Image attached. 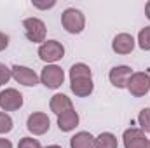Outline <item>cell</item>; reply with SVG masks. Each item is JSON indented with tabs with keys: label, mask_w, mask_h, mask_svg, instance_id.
I'll return each mask as SVG.
<instances>
[{
	"label": "cell",
	"mask_w": 150,
	"mask_h": 148,
	"mask_svg": "<svg viewBox=\"0 0 150 148\" xmlns=\"http://www.w3.org/2000/svg\"><path fill=\"white\" fill-rule=\"evenodd\" d=\"M61 23H63V28L68 32V33H80L86 26V18L84 14L79 11V9H65L63 14H61Z\"/></svg>",
	"instance_id": "obj_1"
},
{
	"label": "cell",
	"mask_w": 150,
	"mask_h": 148,
	"mask_svg": "<svg viewBox=\"0 0 150 148\" xmlns=\"http://www.w3.org/2000/svg\"><path fill=\"white\" fill-rule=\"evenodd\" d=\"M65 56V47L58 40H45L38 47V58L45 63H56Z\"/></svg>",
	"instance_id": "obj_2"
},
{
	"label": "cell",
	"mask_w": 150,
	"mask_h": 148,
	"mask_svg": "<svg viewBox=\"0 0 150 148\" xmlns=\"http://www.w3.org/2000/svg\"><path fill=\"white\" fill-rule=\"evenodd\" d=\"M23 28H25V33L26 38L33 44H44L45 42V25L42 19L38 18H26L23 21Z\"/></svg>",
	"instance_id": "obj_3"
},
{
	"label": "cell",
	"mask_w": 150,
	"mask_h": 148,
	"mask_svg": "<svg viewBox=\"0 0 150 148\" xmlns=\"http://www.w3.org/2000/svg\"><path fill=\"white\" fill-rule=\"evenodd\" d=\"M127 91L134 96V98H142L145 94H149L150 91V75L145 72H136L131 75L129 82H127Z\"/></svg>",
	"instance_id": "obj_4"
},
{
	"label": "cell",
	"mask_w": 150,
	"mask_h": 148,
	"mask_svg": "<svg viewBox=\"0 0 150 148\" xmlns=\"http://www.w3.org/2000/svg\"><path fill=\"white\" fill-rule=\"evenodd\" d=\"M124 147L126 148H150V140L145 136V132L138 127H129L122 134Z\"/></svg>",
	"instance_id": "obj_5"
},
{
	"label": "cell",
	"mask_w": 150,
	"mask_h": 148,
	"mask_svg": "<svg viewBox=\"0 0 150 148\" xmlns=\"http://www.w3.org/2000/svg\"><path fill=\"white\" fill-rule=\"evenodd\" d=\"M40 80H42V84H44L45 87H49V89H58V87L63 84V80H65V72H63L59 66H56V65H47V66L42 70Z\"/></svg>",
	"instance_id": "obj_6"
},
{
	"label": "cell",
	"mask_w": 150,
	"mask_h": 148,
	"mask_svg": "<svg viewBox=\"0 0 150 148\" xmlns=\"http://www.w3.org/2000/svg\"><path fill=\"white\" fill-rule=\"evenodd\" d=\"M23 106V96L16 89H5L0 92V108L4 111H14Z\"/></svg>",
	"instance_id": "obj_7"
},
{
	"label": "cell",
	"mask_w": 150,
	"mask_h": 148,
	"mask_svg": "<svg viewBox=\"0 0 150 148\" xmlns=\"http://www.w3.org/2000/svg\"><path fill=\"white\" fill-rule=\"evenodd\" d=\"M49 125H51V120H49V117H47L45 113H42V111L32 113V115L28 117V120H26L28 131H30L32 134H35V136L45 134V132L49 131Z\"/></svg>",
	"instance_id": "obj_8"
},
{
	"label": "cell",
	"mask_w": 150,
	"mask_h": 148,
	"mask_svg": "<svg viewBox=\"0 0 150 148\" xmlns=\"http://www.w3.org/2000/svg\"><path fill=\"white\" fill-rule=\"evenodd\" d=\"M11 73H12L14 80H16L18 84H23V85H26V87H33V85L38 84L37 73H35L32 68H28V66L14 65V66L11 68Z\"/></svg>",
	"instance_id": "obj_9"
},
{
	"label": "cell",
	"mask_w": 150,
	"mask_h": 148,
	"mask_svg": "<svg viewBox=\"0 0 150 148\" xmlns=\"http://www.w3.org/2000/svg\"><path fill=\"white\" fill-rule=\"evenodd\" d=\"M133 75V70L126 65H120V66H113L108 73V78L112 82V85H115L117 89H124L127 87V82Z\"/></svg>",
	"instance_id": "obj_10"
},
{
	"label": "cell",
	"mask_w": 150,
	"mask_h": 148,
	"mask_svg": "<svg viewBox=\"0 0 150 148\" xmlns=\"http://www.w3.org/2000/svg\"><path fill=\"white\" fill-rule=\"evenodd\" d=\"M112 49H113V52H117V54H129V52H133V49H134V38H133V35L119 33L117 37L113 38Z\"/></svg>",
	"instance_id": "obj_11"
},
{
	"label": "cell",
	"mask_w": 150,
	"mask_h": 148,
	"mask_svg": "<svg viewBox=\"0 0 150 148\" xmlns=\"http://www.w3.org/2000/svg\"><path fill=\"white\" fill-rule=\"evenodd\" d=\"M70 89H72V92H74L75 96L86 98L94 89L93 78H74V80H70Z\"/></svg>",
	"instance_id": "obj_12"
},
{
	"label": "cell",
	"mask_w": 150,
	"mask_h": 148,
	"mask_svg": "<svg viewBox=\"0 0 150 148\" xmlns=\"http://www.w3.org/2000/svg\"><path fill=\"white\" fill-rule=\"evenodd\" d=\"M77 125H79V113L75 110L65 111V113L58 115V127H59V131L70 132V131H74Z\"/></svg>",
	"instance_id": "obj_13"
},
{
	"label": "cell",
	"mask_w": 150,
	"mask_h": 148,
	"mask_svg": "<svg viewBox=\"0 0 150 148\" xmlns=\"http://www.w3.org/2000/svg\"><path fill=\"white\" fill-rule=\"evenodd\" d=\"M49 106H51V110L54 111L56 115H61V113H65V111L74 110L72 99H70L68 96H65V94H54V96L51 98Z\"/></svg>",
	"instance_id": "obj_14"
},
{
	"label": "cell",
	"mask_w": 150,
	"mask_h": 148,
	"mask_svg": "<svg viewBox=\"0 0 150 148\" xmlns=\"http://www.w3.org/2000/svg\"><path fill=\"white\" fill-rule=\"evenodd\" d=\"M94 141L96 138L91 132L80 131L77 132L74 138H70V147L72 148H94Z\"/></svg>",
	"instance_id": "obj_15"
},
{
	"label": "cell",
	"mask_w": 150,
	"mask_h": 148,
	"mask_svg": "<svg viewBox=\"0 0 150 148\" xmlns=\"http://www.w3.org/2000/svg\"><path fill=\"white\" fill-rule=\"evenodd\" d=\"M117 147H119L117 138L112 132H101L94 141V148H117Z\"/></svg>",
	"instance_id": "obj_16"
},
{
	"label": "cell",
	"mask_w": 150,
	"mask_h": 148,
	"mask_svg": "<svg viewBox=\"0 0 150 148\" xmlns=\"http://www.w3.org/2000/svg\"><path fill=\"white\" fill-rule=\"evenodd\" d=\"M74 78H93V72L87 65L84 63H75L70 68V80Z\"/></svg>",
	"instance_id": "obj_17"
},
{
	"label": "cell",
	"mask_w": 150,
	"mask_h": 148,
	"mask_svg": "<svg viewBox=\"0 0 150 148\" xmlns=\"http://www.w3.org/2000/svg\"><path fill=\"white\" fill-rule=\"evenodd\" d=\"M138 45L143 51H150V26H145L138 33Z\"/></svg>",
	"instance_id": "obj_18"
},
{
	"label": "cell",
	"mask_w": 150,
	"mask_h": 148,
	"mask_svg": "<svg viewBox=\"0 0 150 148\" xmlns=\"http://www.w3.org/2000/svg\"><path fill=\"white\" fill-rule=\"evenodd\" d=\"M138 122L143 132H150V108H143L138 115Z\"/></svg>",
	"instance_id": "obj_19"
},
{
	"label": "cell",
	"mask_w": 150,
	"mask_h": 148,
	"mask_svg": "<svg viewBox=\"0 0 150 148\" xmlns=\"http://www.w3.org/2000/svg\"><path fill=\"white\" fill-rule=\"evenodd\" d=\"M9 131H12V118L5 111H0V134H5Z\"/></svg>",
	"instance_id": "obj_20"
},
{
	"label": "cell",
	"mask_w": 150,
	"mask_h": 148,
	"mask_svg": "<svg viewBox=\"0 0 150 148\" xmlns=\"http://www.w3.org/2000/svg\"><path fill=\"white\" fill-rule=\"evenodd\" d=\"M18 148H42V147H40L38 140H33V138H23V140L19 141Z\"/></svg>",
	"instance_id": "obj_21"
},
{
	"label": "cell",
	"mask_w": 150,
	"mask_h": 148,
	"mask_svg": "<svg viewBox=\"0 0 150 148\" xmlns=\"http://www.w3.org/2000/svg\"><path fill=\"white\" fill-rule=\"evenodd\" d=\"M11 77H12L11 70H9V68H7L5 65H2V63H0V85L7 84V82L11 80Z\"/></svg>",
	"instance_id": "obj_22"
},
{
	"label": "cell",
	"mask_w": 150,
	"mask_h": 148,
	"mask_svg": "<svg viewBox=\"0 0 150 148\" xmlns=\"http://www.w3.org/2000/svg\"><path fill=\"white\" fill-rule=\"evenodd\" d=\"M54 5H56V2H54V0H51V2H47V4L33 2V7H37V9H51V7H54Z\"/></svg>",
	"instance_id": "obj_23"
},
{
	"label": "cell",
	"mask_w": 150,
	"mask_h": 148,
	"mask_svg": "<svg viewBox=\"0 0 150 148\" xmlns=\"http://www.w3.org/2000/svg\"><path fill=\"white\" fill-rule=\"evenodd\" d=\"M7 45H9V37H7L5 33H2V32H0V51H4Z\"/></svg>",
	"instance_id": "obj_24"
},
{
	"label": "cell",
	"mask_w": 150,
	"mask_h": 148,
	"mask_svg": "<svg viewBox=\"0 0 150 148\" xmlns=\"http://www.w3.org/2000/svg\"><path fill=\"white\" fill-rule=\"evenodd\" d=\"M0 148H12V143H11L9 140H4V138H0Z\"/></svg>",
	"instance_id": "obj_25"
},
{
	"label": "cell",
	"mask_w": 150,
	"mask_h": 148,
	"mask_svg": "<svg viewBox=\"0 0 150 148\" xmlns=\"http://www.w3.org/2000/svg\"><path fill=\"white\" fill-rule=\"evenodd\" d=\"M145 14H147V18L150 19V2H147V5H145Z\"/></svg>",
	"instance_id": "obj_26"
},
{
	"label": "cell",
	"mask_w": 150,
	"mask_h": 148,
	"mask_svg": "<svg viewBox=\"0 0 150 148\" xmlns=\"http://www.w3.org/2000/svg\"><path fill=\"white\" fill-rule=\"evenodd\" d=\"M45 148H61L59 145H51V147H45Z\"/></svg>",
	"instance_id": "obj_27"
}]
</instances>
